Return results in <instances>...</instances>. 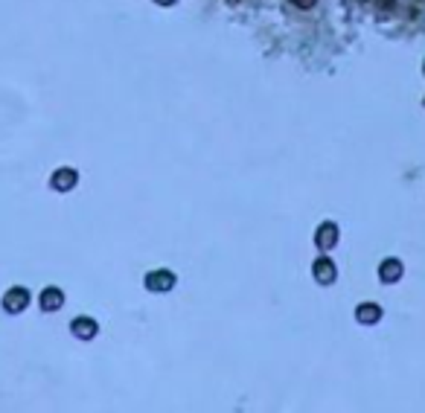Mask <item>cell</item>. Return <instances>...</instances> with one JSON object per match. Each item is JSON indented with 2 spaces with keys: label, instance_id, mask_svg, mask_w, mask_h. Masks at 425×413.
Masks as SVG:
<instances>
[{
  "label": "cell",
  "instance_id": "cell-1",
  "mask_svg": "<svg viewBox=\"0 0 425 413\" xmlns=\"http://www.w3.org/2000/svg\"><path fill=\"white\" fill-rule=\"evenodd\" d=\"M29 300H32V294H29L24 286H15V288H9V291L3 294L0 306H3L6 315H21V311H26Z\"/></svg>",
  "mask_w": 425,
  "mask_h": 413
},
{
  "label": "cell",
  "instance_id": "cell-2",
  "mask_svg": "<svg viewBox=\"0 0 425 413\" xmlns=\"http://www.w3.org/2000/svg\"><path fill=\"white\" fill-rule=\"evenodd\" d=\"M143 283H146V288H149L152 294H167V291H172V288H175L178 279H175V274H172V271H167V268H157V271H149V274H146Z\"/></svg>",
  "mask_w": 425,
  "mask_h": 413
},
{
  "label": "cell",
  "instance_id": "cell-3",
  "mask_svg": "<svg viewBox=\"0 0 425 413\" xmlns=\"http://www.w3.org/2000/svg\"><path fill=\"white\" fill-rule=\"evenodd\" d=\"M338 224L335 221H323L318 230H315V247H318V251L320 254H330L332 251V247L338 244Z\"/></svg>",
  "mask_w": 425,
  "mask_h": 413
},
{
  "label": "cell",
  "instance_id": "cell-4",
  "mask_svg": "<svg viewBox=\"0 0 425 413\" xmlns=\"http://www.w3.org/2000/svg\"><path fill=\"white\" fill-rule=\"evenodd\" d=\"M70 332L79 341H93L96 335H100V323H96L93 318H88V315H79V318L70 320Z\"/></svg>",
  "mask_w": 425,
  "mask_h": 413
},
{
  "label": "cell",
  "instance_id": "cell-5",
  "mask_svg": "<svg viewBox=\"0 0 425 413\" xmlns=\"http://www.w3.org/2000/svg\"><path fill=\"white\" fill-rule=\"evenodd\" d=\"M76 184H79V172L70 166H61L50 175V189H56V192H70V189H76Z\"/></svg>",
  "mask_w": 425,
  "mask_h": 413
},
{
  "label": "cell",
  "instance_id": "cell-6",
  "mask_svg": "<svg viewBox=\"0 0 425 413\" xmlns=\"http://www.w3.org/2000/svg\"><path fill=\"white\" fill-rule=\"evenodd\" d=\"M312 276L318 279L320 286H332L335 279H338V268H335V262L330 256H318L315 259V265H312Z\"/></svg>",
  "mask_w": 425,
  "mask_h": 413
},
{
  "label": "cell",
  "instance_id": "cell-7",
  "mask_svg": "<svg viewBox=\"0 0 425 413\" xmlns=\"http://www.w3.org/2000/svg\"><path fill=\"white\" fill-rule=\"evenodd\" d=\"M402 274H405V265L396 259V256H390V259H385L382 265H379V279L385 286H396L399 279H402Z\"/></svg>",
  "mask_w": 425,
  "mask_h": 413
},
{
  "label": "cell",
  "instance_id": "cell-8",
  "mask_svg": "<svg viewBox=\"0 0 425 413\" xmlns=\"http://www.w3.org/2000/svg\"><path fill=\"white\" fill-rule=\"evenodd\" d=\"M382 315H385V311H382L379 303H362V306L355 309V320L362 323V326H376V323L382 320Z\"/></svg>",
  "mask_w": 425,
  "mask_h": 413
},
{
  "label": "cell",
  "instance_id": "cell-9",
  "mask_svg": "<svg viewBox=\"0 0 425 413\" xmlns=\"http://www.w3.org/2000/svg\"><path fill=\"white\" fill-rule=\"evenodd\" d=\"M38 303H41V309H44V311H59V309L64 306V291H61V288H56V286L44 288V291H41V297H38Z\"/></svg>",
  "mask_w": 425,
  "mask_h": 413
},
{
  "label": "cell",
  "instance_id": "cell-10",
  "mask_svg": "<svg viewBox=\"0 0 425 413\" xmlns=\"http://www.w3.org/2000/svg\"><path fill=\"white\" fill-rule=\"evenodd\" d=\"M152 3H157V6H175L178 0H152Z\"/></svg>",
  "mask_w": 425,
  "mask_h": 413
},
{
  "label": "cell",
  "instance_id": "cell-11",
  "mask_svg": "<svg viewBox=\"0 0 425 413\" xmlns=\"http://www.w3.org/2000/svg\"><path fill=\"white\" fill-rule=\"evenodd\" d=\"M422 76H425V61H422Z\"/></svg>",
  "mask_w": 425,
  "mask_h": 413
},
{
  "label": "cell",
  "instance_id": "cell-12",
  "mask_svg": "<svg viewBox=\"0 0 425 413\" xmlns=\"http://www.w3.org/2000/svg\"><path fill=\"white\" fill-rule=\"evenodd\" d=\"M422 105H425V99H422Z\"/></svg>",
  "mask_w": 425,
  "mask_h": 413
}]
</instances>
